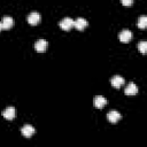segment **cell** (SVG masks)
Wrapping results in <instances>:
<instances>
[{
    "mask_svg": "<svg viewBox=\"0 0 147 147\" xmlns=\"http://www.w3.org/2000/svg\"><path fill=\"white\" fill-rule=\"evenodd\" d=\"M60 28L62 29V30H64V31H69L72 26H74V20L72 18H70V17H64L61 22H60Z\"/></svg>",
    "mask_w": 147,
    "mask_h": 147,
    "instance_id": "cell-1",
    "label": "cell"
},
{
    "mask_svg": "<svg viewBox=\"0 0 147 147\" xmlns=\"http://www.w3.org/2000/svg\"><path fill=\"white\" fill-rule=\"evenodd\" d=\"M93 105L95 108L98 109H102L106 105H107V99L102 95H96L94 99H93Z\"/></svg>",
    "mask_w": 147,
    "mask_h": 147,
    "instance_id": "cell-2",
    "label": "cell"
},
{
    "mask_svg": "<svg viewBox=\"0 0 147 147\" xmlns=\"http://www.w3.org/2000/svg\"><path fill=\"white\" fill-rule=\"evenodd\" d=\"M87 21L85 20V18H83V17H78V18H76L75 21H74V26L78 30V31H83L86 26H87Z\"/></svg>",
    "mask_w": 147,
    "mask_h": 147,
    "instance_id": "cell-3",
    "label": "cell"
},
{
    "mask_svg": "<svg viewBox=\"0 0 147 147\" xmlns=\"http://www.w3.org/2000/svg\"><path fill=\"white\" fill-rule=\"evenodd\" d=\"M47 47H48V42L46 40H44V39H39V40H37L34 42V49L37 52H39V53L45 52L47 49Z\"/></svg>",
    "mask_w": 147,
    "mask_h": 147,
    "instance_id": "cell-4",
    "label": "cell"
},
{
    "mask_svg": "<svg viewBox=\"0 0 147 147\" xmlns=\"http://www.w3.org/2000/svg\"><path fill=\"white\" fill-rule=\"evenodd\" d=\"M2 116H3L6 119L11 121V119L16 116V110H15V108H14V107H7V108L2 111Z\"/></svg>",
    "mask_w": 147,
    "mask_h": 147,
    "instance_id": "cell-5",
    "label": "cell"
},
{
    "mask_svg": "<svg viewBox=\"0 0 147 147\" xmlns=\"http://www.w3.org/2000/svg\"><path fill=\"white\" fill-rule=\"evenodd\" d=\"M40 14L37 13V11H33L31 13L29 16H28V23L31 24V25H37L39 22H40Z\"/></svg>",
    "mask_w": 147,
    "mask_h": 147,
    "instance_id": "cell-6",
    "label": "cell"
},
{
    "mask_svg": "<svg viewBox=\"0 0 147 147\" xmlns=\"http://www.w3.org/2000/svg\"><path fill=\"white\" fill-rule=\"evenodd\" d=\"M118 38L122 42H129L132 39V32L130 30H123V31L119 32Z\"/></svg>",
    "mask_w": 147,
    "mask_h": 147,
    "instance_id": "cell-7",
    "label": "cell"
},
{
    "mask_svg": "<svg viewBox=\"0 0 147 147\" xmlns=\"http://www.w3.org/2000/svg\"><path fill=\"white\" fill-rule=\"evenodd\" d=\"M125 83V80H124V78L122 77V76H118V75H116V76H114L111 79H110V84L115 87V88H119L123 84Z\"/></svg>",
    "mask_w": 147,
    "mask_h": 147,
    "instance_id": "cell-8",
    "label": "cell"
},
{
    "mask_svg": "<svg viewBox=\"0 0 147 147\" xmlns=\"http://www.w3.org/2000/svg\"><path fill=\"white\" fill-rule=\"evenodd\" d=\"M14 25V21L10 16H5L1 21V28L2 30H9Z\"/></svg>",
    "mask_w": 147,
    "mask_h": 147,
    "instance_id": "cell-9",
    "label": "cell"
},
{
    "mask_svg": "<svg viewBox=\"0 0 147 147\" xmlns=\"http://www.w3.org/2000/svg\"><path fill=\"white\" fill-rule=\"evenodd\" d=\"M34 127L32 126V125H30V124H26V125H24L22 129H21V132H22V134L24 136V137H26V138H30L33 133H34Z\"/></svg>",
    "mask_w": 147,
    "mask_h": 147,
    "instance_id": "cell-10",
    "label": "cell"
},
{
    "mask_svg": "<svg viewBox=\"0 0 147 147\" xmlns=\"http://www.w3.org/2000/svg\"><path fill=\"white\" fill-rule=\"evenodd\" d=\"M121 114L118 113V111H116V110H111V111H109L108 113V115H107V118H108V121L110 122V123H116V122H118L119 119H121Z\"/></svg>",
    "mask_w": 147,
    "mask_h": 147,
    "instance_id": "cell-11",
    "label": "cell"
},
{
    "mask_svg": "<svg viewBox=\"0 0 147 147\" xmlns=\"http://www.w3.org/2000/svg\"><path fill=\"white\" fill-rule=\"evenodd\" d=\"M124 93H125L126 95H134V94H137V93H138V87H137V85H136L134 83H130V84L125 87Z\"/></svg>",
    "mask_w": 147,
    "mask_h": 147,
    "instance_id": "cell-12",
    "label": "cell"
},
{
    "mask_svg": "<svg viewBox=\"0 0 147 147\" xmlns=\"http://www.w3.org/2000/svg\"><path fill=\"white\" fill-rule=\"evenodd\" d=\"M137 25H138V28L139 29H141V30H144V29H146V26H147V17L146 16H140L139 18H138V22H137Z\"/></svg>",
    "mask_w": 147,
    "mask_h": 147,
    "instance_id": "cell-13",
    "label": "cell"
},
{
    "mask_svg": "<svg viewBox=\"0 0 147 147\" xmlns=\"http://www.w3.org/2000/svg\"><path fill=\"white\" fill-rule=\"evenodd\" d=\"M138 49H139L142 54H145V53L147 52V41H140V42L138 44Z\"/></svg>",
    "mask_w": 147,
    "mask_h": 147,
    "instance_id": "cell-14",
    "label": "cell"
},
{
    "mask_svg": "<svg viewBox=\"0 0 147 147\" xmlns=\"http://www.w3.org/2000/svg\"><path fill=\"white\" fill-rule=\"evenodd\" d=\"M133 1H134V0H121L122 5H123V6H126V7L131 6V5L133 3Z\"/></svg>",
    "mask_w": 147,
    "mask_h": 147,
    "instance_id": "cell-15",
    "label": "cell"
},
{
    "mask_svg": "<svg viewBox=\"0 0 147 147\" xmlns=\"http://www.w3.org/2000/svg\"><path fill=\"white\" fill-rule=\"evenodd\" d=\"M1 30H2V28H1V23H0V31H1Z\"/></svg>",
    "mask_w": 147,
    "mask_h": 147,
    "instance_id": "cell-16",
    "label": "cell"
}]
</instances>
